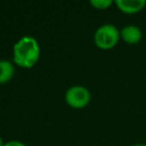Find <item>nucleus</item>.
<instances>
[{
    "label": "nucleus",
    "mask_w": 146,
    "mask_h": 146,
    "mask_svg": "<svg viewBox=\"0 0 146 146\" xmlns=\"http://www.w3.org/2000/svg\"><path fill=\"white\" fill-rule=\"evenodd\" d=\"M41 49L32 35H23L13 46V63L21 68H32L40 59Z\"/></svg>",
    "instance_id": "obj_1"
},
{
    "label": "nucleus",
    "mask_w": 146,
    "mask_h": 146,
    "mask_svg": "<svg viewBox=\"0 0 146 146\" xmlns=\"http://www.w3.org/2000/svg\"><path fill=\"white\" fill-rule=\"evenodd\" d=\"M121 39L120 30L113 24H103L94 33V42L102 50L113 49Z\"/></svg>",
    "instance_id": "obj_2"
},
{
    "label": "nucleus",
    "mask_w": 146,
    "mask_h": 146,
    "mask_svg": "<svg viewBox=\"0 0 146 146\" xmlns=\"http://www.w3.org/2000/svg\"><path fill=\"white\" fill-rule=\"evenodd\" d=\"M91 100V94L88 88L76 84L70 87L65 92V102L66 104L75 110L84 108L89 105Z\"/></svg>",
    "instance_id": "obj_3"
},
{
    "label": "nucleus",
    "mask_w": 146,
    "mask_h": 146,
    "mask_svg": "<svg viewBox=\"0 0 146 146\" xmlns=\"http://www.w3.org/2000/svg\"><path fill=\"white\" fill-rule=\"evenodd\" d=\"M114 5L121 13L132 15L140 13L146 7V0H115Z\"/></svg>",
    "instance_id": "obj_4"
},
{
    "label": "nucleus",
    "mask_w": 146,
    "mask_h": 146,
    "mask_svg": "<svg viewBox=\"0 0 146 146\" xmlns=\"http://www.w3.org/2000/svg\"><path fill=\"white\" fill-rule=\"evenodd\" d=\"M120 34H121V39L128 44H136L143 38L141 30L137 25H133V24L123 26L120 30Z\"/></svg>",
    "instance_id": "obj_5"
},
{
    "label": "nucleus",
    "mask_w": 146,
    "mask_h": 146,
    "mask_svg": "<svg viewBox=\"0 0 146 146\" xmlns=\"http://www.w3.org/2000/svg\"><path fill=\"white\" fill-rule=\"evenodd\" d=\"M15 75V64L7 59H0V84L8 83Z\"/></svg>",
    "instance_id": "obj_6"
},
{
    "label": "nucleus",
    "mask_w": 146,
    "mask_h": 146,
    "mask_svg": "<svg viewBox=\"0 0 146 146\" xmlns=\"http://www.w3.org/2000/svg\"><path fill=\"white\" fill-rule=\"evenodd\" d=\"M113 3H114V1H112V0H91L90 1V5L97 10H106Z\"/></svg>",
    "instance_id": "obj_7"
},
{
    "label": "nucleus",
    "mask_w": 146,
    "mask_h": 146,
    "mask_svg": "<svg viewBox=\"0 0 146 146\" xmlns=\"http://www.w3.org/2000/svg\"><path fill=\"white\" fill-rule=\"evenodd\" d=\"M3 146H26V145L19 140H9V141H6Z\"/></svg>",
    "instance_id": "obj_8"
},
{
    "label": "nucleus",
    "mask_w": 146,
    "mask_h": 146,
    "mask_svg": "<svg viewBox=\"0 0 146 146\" xmlns=\"http://www.w3.org/2000/svg\"><path fill=\"white\" fill-rule=\"evenodd\" d=\"M131 146H146V144L145 143H137V144H133Z\"/></svg>",
    "instance_id": "obj_9"
},
{
    "label": "nucleus",
    "mask_w": 146,
    "mask_h": 146,
    "mask_svg": "<svg viewBox=\"0 0 146 146\" xmlns=\"http://www.w3.org/2000/svg\"><path fill=\"white\" fill-rule=\"evenodd\" d=\"M5 145V141H3V139L1 138V136H0V146H3Z\"/></svg>",
    "instance_id": "obj_10"
}]
</instances>
